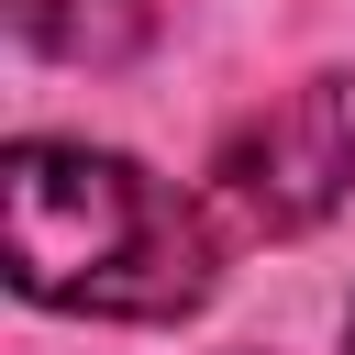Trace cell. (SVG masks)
<instances>
[{"label":"cell","instance_id":"cell-1","mask_svg":"<svg viewBox=\"0 0 355 355\" xmlns=\"http://www.w3.org/2000/svg\"><path fill=\"white\" fill-rule=\"evenodd\" d=\"M11 288L89 322H189L211 300V222L133 155L78 133H22L0 155Z\"/></svg>","mask_w":355,"mask_h":355},{"label":"cell","instance_id":"cell-2","mask_svg":"<svg viewBox=\"0 0 355 355\" xmlns=\"http://www.w3.org/2000/svg\"><path fill=\"white\" fill-rule=\"evenodd\" d=\"M211 200H222L233 233H311V222H333L355 200V78H311L277 111H255L222 144Z\"/></svg>","mask_w":355,"mask_h":355},{"label":"cell","instance_id":"cell-3","mask_svg":"<svg viewBox=\"0 0 355 355\" xmlns=\"http://www.w3.org/2000/svg\"><path fill=\"white\" fill-rule=\"evenodd\" d=\"M144 22H155L144 0H11V33L55 67H122L144 44Z\"/></svg>","mask_w":355,"mask_h":355},{"label":"cell","instance_id":"cell-4","mask_svg":"<svg viewBox=\"0 0 355 355\" xmlns=\"http://www.w3.org/2000/svg\"><path fill=\"white\" fill-rule=\"evenodd\" d=\"M344 355H355V311H344Z\"/></svg>","mask_w":355,"mask_h":355}]
</instances>
